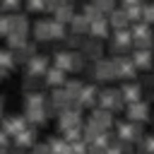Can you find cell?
Wrapping results in <instances>:
<instances>
[{
    "instance_id": "obj_1",
    "label": "cell",
    "mask_w": 154,
    "mask_h": 154,
    "mask_svg": "<svg viewBox=\"0 0 154 154\" xmlns=\"http://www.w3.org/2000/svg\"><path fill=\"white\" fill-rule=\"evenodd\" d=\"M53 60V65H58V67H63L65 72H82L84 70V65H87V58L82 55V51L77 48H58L53 55H51Z\"/></svg>"
},
{
    "instance_id": "obj_2",
    "label": "cell",
    "mask_w": 154,
    "mask_h": 154,
    "mask_svg": "<svg viewBox=\"0 0 154 154\" xmlns=\"http://www.w3.org/2000/svg\"><path fill=\"white\" fill-rule=\"evenodd\" d=\"M130 34H132V48H154V29L144 19L132 22Z\"/></svg>"
},
{
    "instance_id": "obj_3",
    "label": "cell",
    "mask_w": 154,
    "mask_h": 154,
    "mask_svg": "<svg viewBox=\"0 0 154 154\" xmlns=\"http://www.w3.org/2000/svg\"><path fill=\"white\" fill-rule=\"evenodd\" d=\"M116 137L123 140V142H137L142 135H144V123H137V120H116Z\"/></svg>"
},
{
    "instance_id": "obj_4",
    "label": "cell",
    "mask_w": 154,
    "mask_h": 154,
    "mask_svg": "<svg viewBox=\"0 0 154 154\" xmlns=\"http://www.w3.org/2000/svg\"><path fill=\"white\" fill-rule=\"evenodd\" d=\"M91 79L94 82H113L116 79V65H113V58H96L91 60V70H89Z\"/></svg>"
},
{
    "instance_id": "obj_5",
    "label": "cell",
    "mask_w": 154,
    "mask_h": 154,
    "mask_svg": "<svg viewBox=\"0 0 154 154\" xmlns=\"http://www.w3.org/2000/svg\"><path fill=\"white\" fill-rule=\"evenodd\" d=\"M96 106H103L113 113H120L125 111V101L120 96V89H113V87H106V89H99V101Z\"/></svg>"
},
{
    "instance_id": "obj_6",
    "label": "cell",
    "mask_w": 154,
    "mask_h": 154,
    "mask_svg": "<svg viewBox=\"0 0 154 154\" xmlns=\"http://www.w3.org/2000/svg\"><path fill=\"white\" fill-rule=\"evenodd\" d=\"M108 38H111L108 48H111V53H113V55H118V53H128V51L132 48V34H130V26L113 29Z\"/></svg>"
},
{
    "instance_id": "obj_7",
    "label": "cell",
    "mask_w": 154,
    "mask_h": 154,
    "mask_svg": "<svg viewBox=\"0 0 154 154\" xmlns=\"http://www.w3.org/2000/svg\"><path fill=\"white\" fill-rule=\"evenodd\" d=\"M113 65H116V79H135L137 72H140V70L135 67L132 58L125 55V53L113 55Z\"/></svg>"
},
{
    "instance_id": "obj_8",
    "label": "cell",
    "mask_w": 154,
    "mask_h": 154,
    "mask_svg": "<svg viewBox=\"0 0 154 154\" xmlns=\"http://www.w3.org/2000/svg\"><path fill=\"white\" fill-rule=\"evenodd\" d=\"M125 116H128L130 120H137V123H149V118H152V106H149V101H144V99L130 101V103H125Z\"/></svg>"
},
{
    "instance_id": "obj_9",
    "label": "cell",
    "mask_w": 154,
    "mask_h": 154,
    "mask_svg": "<svg viewBox=\"0 0 154 154\" xmlns=\"http://www.w3.org/2000/svg\"><path fill=\"white\" fill-rule=\"evenodd\" d=\"M70 103H75V101L70 99V94L65 91V87H53L51 89V94H48V113L51 116H58V111L67 108Z\"/></svg>"
},
{
    "instance_id": "obj_10",
    "label": "cell",
    "mask_w": 154,
    "mask_h": 154,
    "mask_svg": "<svg viewBox=\"0 0 154 154\" xmlns=\"http://www.w3.org/2000/svg\"><path fill=\"white\" fill-rule=\"evenodd\" d=\"M87 120L94 123V125L101 128V130H113V125H116L113 111H108V108H103V106H94V108H89Z\"/></svg>"
},
{
    "instance_id": "obj_11",
    "label": "cell",
    "mask_w": 154,
    "mask_h": 154,
    "mask_svg": "<svg viewBox=\"0 0 154 154\" xmlns=\"http://www.w3.org/2000/svg\"><path fill=\"white\" fill-rule=\"evenodd\" d=\"M51 65V58L43 55V53H34L26 63H24V75H36V77H43V72L48 70Z\"/></svg>"
},
{
    "instance_id": "obj_12",
    "label": "cell",
    "mask_w": 154,
    "mask_h": 154,
    "mask_svg": "<svg viewBox=\"0 0 154 154\" xmlns=\"http://www.w3.org/2000/svg\"><path fill=\"white\" fill-rule=\"evenodd\" d=\"M79 51H82V55H84L87 60H96V58L103 55V41L87 34L84 41H82V46H79Z\"/></svg>"
},
{
    "instance_id": "obj_13",
    "label": "cell",
    "mask_w": 154,
    "mask_h": 154,
    "mask_svg": "<svg viewBox=\"0 0 154 154\" xmlns=\"http://www.w3.org/2000/svg\"><path fill=\"white\" fill-rule=\"evenodd\" d=\"M36 130H38V128H34V125H26L24 130H19V132L12 137V147H14V149H31V144L38 140Z\"/></svg>"
},
{
    "instance_id": "obj_14",
    "label": "cell",
    "mask_w": 154,
    "mask_h": 154,
    "mask_svg": "<svg viewBox=\"0 0 154 154\" xmlns=\"http://www.w3.org/2000/svg\"><path fill=\"white\" fill-rule=\"evenodd\" d=\"M137 70H152L154 67V48H132L130 53Z\"/></svg>"
},
{
    "instance_id": "obj_15",
    "label": "cell",
    "mask_w": 154,
    "mask_h": 154,
    "mask_svg": "<svg viewBox=\"0 0 154 154\" xmlns=\"http://www.w3.org/2000/svg\"><path fill=\"white\" fill-rule=\"evenodd\" d=\"M67 75L70 72H65L63 67H58V65H48V70L43 72V84L48 87V89H53V87H63L65 82H67Z\"/></svg>"
},
{
    "instance_id": "obj_16",
    "label": "cell",
    "mask_w": 154,
    "mask_h": 154,
    "mask_svg": "<svg viewBox=\"0 0 154 154\" xmlns=\"http://www.w3.org/2000/svg\"><path fill=\"white\" fill-rule=\"evenodd\" d=\"M22 113H24L26 123H29V125H34V128H43V125L48 123V118H51L48 106H34V108H24Z\"/></svg>"
},
{
    "instance_id": "obj_17",
    "label": "cell",
    "mask_w": 154,
    "mask_h": 154,
    "mask_svg": "<svg viewBox=\"0 0 154 154\" xmlns=\"http://www.w3.org/2000/svg\"><path fill=\"white\" fill-rule=\"evenodd\" d=\"M111 31H113V29H111V24H108V17L101 14V17H96V19L89 22V31H87V34L94 36V38H101V41H103V38L111 36Z\"/></svg>"
},
{
    "instance_id": "obj_18",
    "label": "cell",
    "mask_w": 154,
    "mask_h": 154,
    "mask_svg": "<svg viewBox=\"0 0 154 154\" xmlns=\"http://www.w3.org/2000/svg\"><path fill=\"white\" fill-rule=\"evenodd\" d=\"M96 101H99V87H96V82H91V84H84L82 87V91H79V96H77V103L82 106V108H94L96 106Z\"/></svg>"
},
{
    "instance_id": "obj_19",
    "label": "cell",
    "mask_w": 154,
    "mask_h": 154,
    "mask_svg": "<svg viewBox=\"0 0 154 154\" xmlns=\"http://www.w3.org/2000/svg\"><path fill=\"white\" fill-rule=\"evenodd\" d=\"M26 125H29V123H26L24 113H22V116L17 113V116H5V118H0V128H2L10 137H14V135H17L19 130H24Z\"/></svg>"
},
{
    "instance_id": "obj_20",
    "label": "cell",
    "mask_w": 154,
    "mask_h": 154,
    "mask_svg": "<svg viewBox=\"0 0 154 154\" xmlns=\"http://www.w3.org/2000/svg\"><path fill=\"white\" fill-rule=\"evenodd\" d=\"M31 36L36 43H48L51 41V19L43 17V19H36L31 24Z\"/></svg>"
},
{
    "instance_id": "obj_21",
    "label": "cell",
    "mask_w": 154,
    "mask_h": 154,
    "mask_svg": "<svg viewBox=\"0 0 154 154\" xmlns=\"http://www.w3.org/2000/svg\"><path fill=\"white\" fill-rule=\"evenodd\" d=\"M120 96H123L125 103H130V101L142 99V96H144V89H142V84H140L137 79H125V84L120 87Z\"/></svg>"
},
{
    "instance_id": "obj_22",
    "label": "cell",
    "mask_w": 154,
    "mask_h": 154,
    "mask_svg": "<svg viewBox=\"0 0 154 154\" xmlns=\"http://www.w3.org/2000/svg\"><path fill=\"white\" fill-rule=\"evenodd\" d=\"M10 31H14V34H26V36H29V31H31L29 17H26V14H19V10H17V12H10ZM10 31H7V34H10Z\"/></svg>"
},
{
    "instance_id": "obj_23",
    "label": "cell",
    "mask_w": 154,
    "mask_h": 154,
    "mask_svg": "<svg viewBox=\"0 0 154 154\" xmlns=\"http://www.w3.org/2000/svg\"><path fill=\"white\" fill-rule=\"evenodd\" d=\"M36 46H38V43H36L34 38H31V41L26 38L22 46H17V48H14V58H17V65H24V63H26V60H29L34 53H38V51H36Z\"/></svg>"
},
{
    "instance_id": "obj_24",
    "label": "cell",
    "mask_w": 154,
    "mask_h": 154,
    "mask_svg": "<svg viewBox=\"0 0 154 154\" xmlns=\"http://www.w3.org/2000/svg\"><path fill=\"white\" fill-rule=\"evenodd\" d=\"M34 106H48V94L43 89L24 91V108H34Z\"/></svg>"
},
{
    "instance_id": "obj_25",
    "label": "cell",
    "mask_w": 154,
    "mask_h": 154,
    "mask_svg": "<svg viewBox=\"0 0 154 154\" xmlns=\"http://www.w3.org/2000/svg\"><path fill=\"white\" fill-rule=\"evenodd\" d=\"M106 17H108L111 29H123V26H130V19H128V14H125V10H123V7H113Z\"/></svg>"
},
{
    "instance_id": "obj_26",
    "label": "cell",
    "mask_w": 154,
    "mask_h": 154,
    "mask_svg": "<svg viewBox=\"0 0 154 154\" xmlns=\"http://www.w3.org/2000/svg\"><path fill=\"white\" fill-rule=\"evenodd\" d=\"M67 29H70L72 34H87V31H89V19H87L82 12H75V17L70 19Z\"/></svg>"
},
{
    "instance_id": "obj_27",
    "label": "cell",
    "mask_w": 154,
    "mask_h": 154,
    "mask_svg": "<svg viewBox=\"0 0 154 154\" xmlns=\"http://www.w3.org/2000/svg\"><path fill=\"white\" fill-rule=\"evenodd\" d=\"M70 34V29H67V24H63V22H58L55 17H51V41H65V36Z\"/></svg>"
},
{
    "instance_id": "obj_28",
    "label": "cell",
    "mask_w": 154,
    "mask_h": 154,
    "mask_svg": "<svg viewBox=\"0 0 154 154\" xmlns=\"http://www.w3.org/2000/svg\"><path fill=\"white\" fill-rule=\"evenodd\" d=\"M0 67L2 70H7V72H12L14 67H17V58H14V51L12 48H0Z\"/></svg>"
},
{
    "instance_id": "obj_29",
    "label": "cell",
    "mask_w": 154,
    "mask_h": 154,
    "mask_svg": "<svg viewBox=\"0 0 154 154\" xmlns=\"http://www.w3.org/2000/svg\"><path fill=\"white\" fill-rule=\"evenodd\" d=\"M53 17L58 22H63V24H70V19L75 17V5H58L53 10Z\"/></svg>"
},
{
    "instance_id": "obj_30",
    "label": "cell",
    "mask_w": 154,
    "mask_h": 154,
    "mask_svg": "<svg viewBox=\"0 0 154 154\" xmlns=\"http://www.w3.org/2000/svg\"><path fill=\"white\" fill-rule=\"evenodd\" d=\"M43 77H36V75H24L22 79V91H36V89H43Z\"/></svg>"
},
{
    "instance_id": "obj_31",
    "label": "cell",
    "mask_w": 154,
    "mask_h": 154,
    "mask_svg": "<svg viewBox=\"0 0 154 154\" xmlns=\"http://www.w3.org/2000/svg\"><path fill=\"white\" fill-rule=\"evenodd\" d=\"M63 87H65V91L70 94V99H72V101H77V96H79V91H82L84 82H82V79H75V77H67V82H65Z\"/></svg>"
},
{
    "instance_id": "obj_32",
    "label": "cell",
    "mask_w": 154,
    "mask_h": 154,
    "mask_svg": "<svg viewBox=\"0 0 154 154\" xmlns=\"http://www.w3.org/2000/svg\"><path fill=\"white\" fill-rule=\"evenodd\" d=\"M48 149L51 152H70V142L63 137V135H53V137H48Z\"/></svg>"
},
{
    "instance_id": "obj_33",
    "label": "cell",
    "mask_w": 154,
    "mask_h": 154,
    "mask_svg": "<svg viewBox=\"0 0 154 154\" xmlns=\"http://www.w3.org/2000/svg\"><path fill=\"white\" fill-rule=\"evenodd\" d=\"M123 10H125V14H128L130 24H132V22H137V19H142V2H135V5H123Z\"/></svg>"
},
{
    "instance_id": "obj_34",
    "label": "cell",
    "mask_w": 154,
    "mask_h": 154,
    "mask_svg": "<svg viewBox=\"0 0 154 154\" xmlns=\"http://www.w3.org/2000/svg\"><path fill=\"white\" fill-rule=\"evenodd\" d=\"M24 41H26V34H14V31H10V34L5 36V46L12 48V51H14L17 46H22Z\"/></svg>"
},
{
    "instance_id": "obj_35",
    "label": "cell",
    "mask_w": 154,
    "mask_h": 154,
    "mask_svg": "<svg viewBox=\"0 0 154 154\" xmlns=\"http://www.w3.org/2000/svg\"><path fill=\"white\" fill-rule=\"evenodd\" d=\"M84 36H87V34H72V31H70V34L65 36V41H63V43H65V48H75V51H77V48L82 46Z\"/></svg>"
},
{
    "instance_id": "obj_36",
    "label": "cell",
    "mask_w": 154,
    "mask_h": 154,
    "mask_svg": "<svg viewBox=\"0 0 154 154\" xmlns=\"http://www.w3.org/2000/svg\"><path fill=\"white\" fill-rule=\"evenodd\" d=\"M135 144H137L140 152H154V132H152V135H142Z\"/></svg>"
},
{
    "instance_id": "obj_37",
    "label": "cell",
    "mask_w": 154,
    "mask_h": 154,
    "mask_svg": "<svg viewBox=\"0 0 154 154\" xmlns=\"http://www.w3.org/2000/svg\"><path fill=\"white\" fill-rule=\"evenodd\" d=\"M82 14H84V17H87V19L91 22V19H96V17H101L103 12H101V10H99V7H96V5L91 2V0H87V5L82 7Z\"/></svg>"
},
{
    "instance_id": "obj_38",
    "label": "cell",
    "mask_w": 154,
    "mask_h": 154,
    "mask_svg": "<svg viewBox=\"0 0 154 154\" xmlns=\"http://www.w3.org/2000/svg\"><path fill=\"white\" fill-rule=\"evenodd\" d=\"M29 12H36V14H41V12H46V0H24L22 2Z\"/></svg>"
},
{
    "instance_id": "obj_39",
    "label": "cell",
    "mask_w": 154,
    "mask_h": 154,
    "mask_svg": "<svg viewBox=\"0 0 154 154\" xmlns=\"http://www.w3.org/2000/svg\"><path fill=\"white\" fill-rule=\"evenodd\" d=\"M142 19L147 24H154V2H142Z\"/></svg>"
},
{
    "instance_id": "obj_40",
    "label": "cell",
    "mask_w": 154,
    "mask_h": 154,
    "mask_svg": "<svg viewBox=\"0 0 154 154\" xmlns=\"http://www.w3.org/2000/svg\"><path fill=\"white\" fill-rule=\"evenodd\" d=\"M7 31H10V12L0 10V38H5Z\"/></svg>"
},
{
    "instance_id": "obj_41",
    "label": "cell",
    "mask_w": 154,
    "mask_h": 154,
    "mask_svg": "<svg viewBox=\"0 0 154 154\" xmlns=\"http://www.w3.org/2000/svg\"><path fill=\"white\" fill-rule=\"evenodd\" d=\"M22 2H24V0H0V10H2V12H17Z\"/></svg>"
},
{
    "instance_id": "obj_42",
    "label": "cell",
    "mask_w": 154,
    "mask_h": 154,
    "mask_svg": "<svg viewBox=\"0 0 154 154\" xmlns=\"http://www.w3.org/2000/svg\"><path fill=\"white\" fill-rule=\"evenodd\" d=\"M91 2H94V5L103 12V14H108V12L116 7V0H91Z\"/></svg>"
},
{
    "instance_id": "obj_43",
    "label": "cell",
    "mask_w": 154,
    "mask_h": 154,
    "mask_svg": "<svg viewBox=\"0 0 154 154\" xmlns=\"http://www.w3.org/2000/svg\"><path fill=\"white\" fill-rule=\"evenodd\" d=\"M7 149H12V137L0 128V152H7Z\"/></svg>"
},
{
    "instance_id": "obj_44",
    "label": "cell",
    "mask_w": 154,
    "mask_h": 154,
    "mask_svg": "<svg viewBox=\"0 0 154 154\" xmlns=\"http://www.w3.org/2000/svg\"><path fill=\"white\" fill-rule=\"evenodd\" d=\"M31 149H34V152H51V149H48V140H46V142H38V140H36V142L31 144Z\"/></svg>"
},
{
    "instance_id": "obj_45",
    "label": "cell",
    "mask_w": 154,
    "mask_h": 154,
    "mask_svg": "<svg viewBox=\"0 0 154 154\" xmlns=\"http://www.w3.org/2000/svg\"><path fill=\"white\" fill-rule=\"evenodd\" d=\"M135 2H144V0H120V5H135Z\"/></svg>"
},
{
    "instance_id": "obj_46",
    "label": "cell",
    "mask_w": 154,
    "mask_h": 154,
    "mask_svg": "<svg viewBox=\"0 0 154 154\" xmlns=\"http://www.w3.org/2000/svg\"><path fill=\"white\" fill-rule=\"evenodd\" d=\"M2 113H5V101L0 99V118H2Z\"/></svg>"
},
{
    "instance_id": "obj_47",
    "label": "cell",
    "mask_w": 154,
    "mask_h": 154,
    "mask_svg": "<svg viewBox=\"0 0 154 154\" xmlns=\"http://www.w3.org/2000/svg\"><path fill=\"white\" fill-rule=\"evenodd\" d=\"M149 123H152V125H154V116H152V118H149Z\"/></svg>"
},
{
    "instance_id": "obj_48",
    "label": "cell",
    "mask_w": 154,
    "mask_h": 154,
    "mask_svg": "<svg viewBox=\"0 0 154 154\" xmlns=\"http://www.w3.org/2000/svg\"><path fill=\"white\" fill-rule=\"evenodd\" d=\"M147 2H154V0H147Z\"/></svg>"
}]
</instances>
